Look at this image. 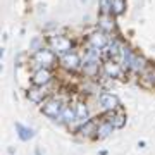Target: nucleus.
I'll use <instances>...</instances> for the list:
<instances>
[{"instance_id": "obj_15", "label": "nucleus", "mask_w": 155, "mask_h": 155, "mask_svg": "<svg viewBox=\"0 0 155 155\" xmlns=\"http://www.w3.org/2000/svg\"><path fill=\"white\" fill-rule=\"evenodd\" d=\"M76 119V110L71 109V107H64V110H62V116H61V121L62 122H72Z\"/></svg>"}, {"instance_id": "obj_6", "label": "nucleus", "mask_w": 155, "mask_h": 155, "mask_svg": "<svg viewBox=\"0 0 155 155\" xmlns=\"http://www.w3.org/2000/svg\"><path fill=\"white\" fill-rule=\"evenodd\" d=\"M90 43H91L93 48L100 50V48H104V47L107 45V36L102 33V31H97V33H93L91 36H90Z\"/></svg>"}, {"instance_id": "obj_5", "label": "nucleus", "mask_w": 155, "mask_h": 155, "mask_svg": "<svg viewBox=\"0 0 155 155\" xmlns=\"http://www.w3.org/2000/svg\"><path fill=\"white\" fill-rule=\"evenodd\" d=\"M50 78H52V74H50L48 69H38V71L33 74V78H31V81H33L35 86H43V84H47L50 81Z\"/></svg>"}, {"instance_id": "obj_10", "label": "nucleus", "mask_w": 155, "mask_h": 155, "mask_svg": "<svg viewBox=\"0 0 155 155\" xmlns=\"http://www.w3.org/2000/svg\"><path fill=\"white\" fill-rule=\"evenodd\" d=\"M121 55H122V66L126 67V69H131V66H133V59H134V54L131 52V48L122 47Z\"/></svg>"}, {"instance_id": "obj_18", "label": "nucleus", "mask_w": 155, "mask_h": 155, "mask_svg": "<svg viewBox=\"0 0 155 155\" xmlns=\"http://www.w3.org/2000/svg\"><path fill=\"white\" fill-rule=\"evenodd\" d=\"M121 50H122V47L119 45V41H112L110 45H109V57H112V59H116L119 54H121Z\"/></svg>"}, {"instance_id": "obj_1", "label": "nucleus", "mask_w": 155, "mask_h": 155, "mask_svg": "<svg viewBox=\"0 0 155 155\" xmlns=\"http://www.w3.org/2000/svg\"><path fill=\"white\" fill-rule=\"evenodd\" d=\"M62 110H64V105H62V102L59 98L50 100L48 104H45L43 109H41V112H43L47 117H50V119H57V117H61Z\"/></svg>"}, {"instance_id": "obj_13", "label": "nucleus", "mask_w": 155, "mask_h": 155, "mask_svg": "<svg viewBox=\"0 0 155 155\" xmlns=\"http://www.w3.org/2000/svg\"><path fill=\"white\" fill-rule=\"evenodd\" d=\"M104 69H105V74L109 78H117L121 74V67L116 62H107L105 66H104Z\"/></svg>"}, {"instance_id": "obj_9", "label": "nucleus", "mask_w": 155, "mask_h": 155, "mask_svg": "<svg viewBox=\"0 0 155 155\" xmlns=\"http://www.w3.org/2000/svg\"><path fill=\"white\" fill-rule=\"evenodd\" d=\"M28 98L31 100V102H35V104H40L41 100H43V97H45V90H43V86L41 88H38V86H33V88H29L28 90Z\"/></svg>"}, {"instance_id": "obj_3", "label": "nucleus", "mask_w": 155, "mask_h": 155, "mask_svg": "<svg viewBox=\"0 0 155 155\" xmlns=\"http://www.w3.org/2000/svg\"><path fill=\"white\" fill-rule=\"evenodd\" d=\"M98 100H100V105L107 109V110H112V109H116L119 105V98L112 93H100Z\"/></svg>"}, {"instance_id": "obj_16", "label": "nucleus", "mask_w": 155, "mask_h": 155, "mask_svg": "<svg viewBox=\"0 0 155 155\" xmlns=\"http://www.w3.org/2000/svg\"><path fill=\"white\" fill-rule=\"evenodd\" d=\"M124 11H126V0H114L112 2V12L116 16H121Z\"/></svg>"}, {"instance_id": "obj_21", "label": "nucleus", "mask_w": 155, "mask_h": 155, "mask_svg": "<svg viewBox=\"0 0 155 155\" xmlns=\"http://www.w3.org/2000/svg\"><path fill=\"white\" fill-rule=\"evenodd\" d=\"M112 2H114V0H100V7H102V12H104V14L112 12Z\"/></svg>"}, {"instance_id": "obj_12", "label": "nucleus", "mask_w": 155, "mask_h": 155, "mask_svg": "<svg viewBox=\"0 0 155 155\" xmlns=\"http://www.w3.org/2000/svg\"><path fill=\"white\" fill-rule=\"evenodd\" d=\"M83 69L86 74H95V72L98 71V61L97 59H90V57H86L83 62Z\"/></svg>"}, {"instance_id": "obj_8", "label": "nucleus", "mask_w": 155, "mask_h": 155, "mask_svg": "<svg viewBox=\"0 0 155 155\" xmlns=\"http://www.w3.org/2000/svg\"><path fill=\"white\" fill-rule=\"evenodd\" d=\"M62 66L66 67V69H76L79 66V57L76 54H66V55L62 57Z\"/></svg>"}, {"instance_id": "obj_14", "label": "nucleus", "mask_w": 155, "mask_h": 155, "mask_svg": "<svg viewBox=\"0 0 155 155\" xmlns=\"http://www.w3.org/2000/svg\"><path fill=\"white\" fill-rule=\"evenodd\" d=\"M76 119H79L83 122L88 121V107L84 105L83 102H78L76 104Z\"/></svg>"}, {"instance_id": "obj_24", "label": "nucleus", "mask_w": 155, "mask_h": 155, "mask_svg": "<svg viewBox=\"0 0 155 155\" xmlns=\"http://www.w3.org/2000/svg\"><path fill=\"white\" fill-rule=\"evenodd\" d=\"M35 155H41V152H40V150L36 148V150H35Z\"/></svg>"}, {"instance_id": "obj_17", "label": "nucleus", "mask_w": 155, "mask_h": 155, "mask_svg": "<svg viewBox=\"0 0 155 155\" xmlns=\"http://www.w3.org/2000/svg\"><path fill=\"white\" fill-rule=\"evenodd\" d=\"M100 26L105 29V31L114 29V21L110 19V16H109V14H102V17H100Z\"/></svg>"}, {"instance_id": "obj_19", "label": "nucleus", "mask_w": 155, "mask_h": 155, "mask_svg": "<svg viewBox=\"0 0 155 155\" xmlns=\"http://www.w3.org/2000/svg\"><path fill=\"white\" fill-rule=\"evenodd\" d=\"M145 67V59L141 55H134V59H133V66H131V69L133 71H141Z\"/></svg>"}, {"instance_id": "obj_25", "label": "nucleus", "mask_w": 155, "mask_h": 155, "mask_svg": "<svg viewBox=\"0 0 155 155\" xmlns=\"http://www.w3.org/2000/svg\"><path fill=\"white\" fill-rule=\"evenodd\" d=\"M81 2H86V0H81Z\"/></svg>"}, {"instance_id": "obj_23", "label": "nucleus", "mask_w": 155, "mask_h": 155, "mask_svg": "<svg viewBox=\"0 0 155 155\" xmlns=\"http://www.w3.org/2000/svg\"><path fill=\"white\" fill-rule=\"evenodd\" d=\"M40 41H41L40 38H35L33 41H31V48H33V50H40V48H38V47H40Z\"/></svg>"}, {"instance_id": "obj_2", "label": "nucleus", "mask_w": 155, "mask_h": 155, "mask_svg": "<svg viewBox=\"0 0 155 155\" xmlns=\"http://www.w3.org/2000/svg\"><path fill=\"white\" fill-rule=\"evenodd\" d=\"M50 45L52 48L61 52V54H69V50L72 48V41L66 36H52L50 38Z\"/></svg>"}, {"instance_id": "obj_22", "label": "nucleus", "mask_w": 155, "mask_h": 155, "mask_svg": "<svg viewBox=\"0 0 155 155\" xmlns=\"http://www.w3.org/2000/svg\"><path fill=\"white\" fill-rule=\"evenodd\" d=\"M93 129H95V124L91 121H86V124L81 127V133H83V134H90V131H93Z\"/></svg>"}, {"instance_id": "obj_4", "label": "nucleus", "mask_w": 155, "mask_h": 155, "mask_svg": "<svg viewBox=\"0 0 155 155\" xmlns=\"http://www.w3.org/2000/svg\"><path fill=\"white\" fill-rule=\"evenodd\" d=\"M35 61L40 62V64H43V66H52L54 61H55V55H54V52H50V50H36V54H35Z\"/></svg>"}, {"instance_id": "obj_11", "label": "nucleus", "mask_w": 155, "mask_h": 155, "mask_svg": "<svg viewBox=\"0 0 155 155\" xmlns=\"http://www.w3.org/2000/svg\"><path fill=\"white\" fill-rule=\"evenodd\" d=\"M114 131V124H112V121H105L102 122L98 126V129H97V133H98V138H107L109 134Z\"/></svg>"}, {"instance_id": "obj_7", "label": "nucleus", "mask_w": 155, "mask_h": 155, "mask_svg": "<svg viewBox=\"0 0 155 155\" xmlns=\"http://www.w3.org/2000/svg\"><path fill=\"white\" fill-rule=\"evenodd\" d=\"M16 131H17V136L22 140V141H28V140H31L35 136V131L31 129V127H26L22 126L21 122H17L16 124Z\"/></svg>"}, {"instance_id": "obj_20", "label": "nucleus", "mask_w": 155, "mask_h": 155, "mask_svg": "<svg viewBox=\"0 0 155 155\" xmlns=\"http://www.w3.org/2000/svg\"><path fill=\"white\" fill-rule=\"evenodd\" d=\"M112 124H114V127L121 129V127H124V124H126V117H124V116H116V117H112Z\"/></svg>"}]
</instances>
